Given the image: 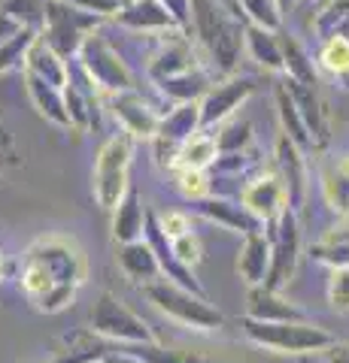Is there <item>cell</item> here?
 <instances>
[{
  "label": "cell",
  "instance_id": "obj_42",
  "mask_svg": "<svg viewBox=\"0 0 349 363\" xmlns=\"http://www.w3.org/2000/svg\"><path fill=\"white\" fill-rule=\"evenodd\" d=\"M70 4L95 18H119V13L125 9L119 0H70Z\"/></svg>",
  "mask_w": 349,
  "mask_h": 363
},
{
  "label": "cell",
  "instance_id": "obj_29",
  "mask_svg": "<svg viewBox=\"0 0 349 363\" xmlns=\"http://www.w3.org/2000/svg\"><path fill=\"white\" fill-rule=\"evenodd\" d=\"M313 33L319 37V43L349 37V0H325L313 18Z\"/></svg>",
  "mask_w": 349,
  "mask_h": 363
},
{
  "label": "cell",
  "instance_id": "obj_46",
  "mask_svg": "<svg viewBox=\"0 0 349 363\" xmlns=\"http://www.w3.org/2000/svg\"><path fill=\"white\" fill-rule=\"evenodd\" d=\"M325 357H328V363H349V345H340V342H337Z\"/></svg>",
  "mask_w": 349,
  "mask_h": 363
},
{
  "label": "cell",
  "instance_id": "obj_26",
  "mask_svg": "<svg viewBox=\"0 0 349 363\" xmlns=\"http://www.w3.org/2000/svg\"><path fill=\"white\" fill-rule=\"evenodd\" d=\"M119 267L131 281H140V285H149V281H155L161 276V264L146 240L122 245L119 248Z\"/></svg>",
  "mask_w": 349,
  "mask_h": 363
},
{
  "label": "cell",
  "instance_id": "obj_22",
  "mask_svg": "<svg viewBox=\"0 0 349 363\" xmlns=\"http://www.w3.org/2000/svg\"><path fill=\"white\" fill-rule=\"evenodd\" d=\"M25 70L33 73V76H40V79H46L49 85L61 88V91L70 88V70H67V61L43 37L33 40V45L28 49V55H25Z\"/></svg>",
  "mask_w": 349,
  "mask_h": 363
},
{
  "label": "cell",
  "instance_id": "obj_17",
  "mask_svg": "<svg viewBox=\"0 0 349 363\" xmlns=\"http://www.w3.org/2000/svg\"><path fill=\"white\" fill-rule=\"evenodd\" d=\"M186 37H188L186 30L167 33L161 49L155 52V58L149 61L152 82H164V79H173V76H183L188 70H195V55H191V45H188Z\"/></svg>",
  "mask_w": 349,
  "mask_h": 363
},
{
  "label": "cell",
  "instance_id": "obj_33",
  "mask_svg": "<svg viewBox=\"0 0 349 363\" xmlns=\"http://www.w3.org/2000/svg\"><path fill=\"white\" fill-rule=\"evenodd\" d=\"M146 363H228L219 357L195 354V351H179V348H164L159 342H146V345H131Z\"/></svg>",
  "mask_w": 349,
  "mask_h": 363
},
{
  "label": "cell",
  "instance_id": "obj_31",
  "mask_svg": "<svg viewBox=\"0 0 349 363\" xmlns=\"http://www.w3.org/2000/svg\"><path fill=\"white\" fill-rule=\"evenodd\" d=\"M316 61H319L322 70L334 79V82H340L343 88H349V37L325 40L319 45Z\"/></svg>",
  "mask_w": 349,
  "mask_h": 363
},
{
  "label": "cell",
  "instance_id": "obj_21",
  "mask_svg": "<svg viewBox=\"0 0 349 363\" xmlns=\"http://www.w3.org/2000/svg\"><path fill=\"white\" fill-rule=\"evenodd\" d=\"M116 21L131 28V30H140V33H173V30H179L176 21L171 18V13L161 6V0H137V4L122 9Z\"/></svg>",
  "mask_w": 349,
  "mask_h": 363
},
{
  "label": "cell",
  "instance_id": "obj_14",
  "mask_svg": "<svg viewBox=\"0 0 349 363\" xmlns=\"http://www.w3.org/2000/svg\"><path fill=\"white\" fill-rule=\"evenodd\" d=\"M270 260H274V245H270V236L264 233V227L246 233L237 255V276L243 279L246 288H264V281L270 276Z\"/></svg>",
  "mask_w": 349,
  "mask_h": 363
},
{
  "label": "cell",
  "instance_id": "obj_4",
  "mask_svg": "<svg viewBox=\"0 0 349 363\" xmlns=\"http://www.w3.org/2000/svg\"><path fill=\"white\" fill-rule=\"evenodd\" d=\"M143 294L161 315L188 327V330L213 333V330H222V324H225V315L216 309V306H210V300L204 294L186 291L167 279H155L149 285H143Z\"/></svg>",
  "mask_w": 349,
  "mask_h": 363
},
{
  "label": "cell",
  "instance_id": "obj_39",
  "mask_svg": "<svg viewBox=\"0 0 349 363\" xmlns=\"http://www.w3.org/2000/svg\"><path fill=\"white\" fill-rule=\"evenodd\" d=\"M64 100H67V112H70V124L73 128H92L95 118H92V109H88V100L76 91L73 85L64 88Z\"/></svg>",
  "mask_w": 349,
  "mask_h": 363
},
{
  "label": "cell",
  "instance_id": "obj_28",
  "mask_svg": "<svg viewBox=\"0 0 349 363\" xmlns=\"http://www.w3.org/2000/svg\"><path fill=\"white\" fill-rule=\"evenodd\" d=\"M279 43H283V61H286V76L295 79L301 85H313L319 88V73H316V64L307 55V49L289 33H279Z\"/></svg>",
  "mask_w": 349,
  "mask_h": 363
},
{
  "label": "cell",
  "instance_id": "obj_44",
  "mask_svg": "<svg viewBox=\"0 0 349 363\" xmlns=\"http://www.w3.org/2000/svg\"><path fill=\"white\" fill-rule=\"evenodd\" d=\"M28 25L21 18H16L13 13H0V43H6V40H13L16 33H21Z\"/></svg>",
  "mask_w": 349,
  "mask_h": 363
},
{
  "label": "cell",
  "instance_id": "obj_38",
  "mask_svg": "<svg viewBox=\"0 0 349 363\" xmlns=\"http://www.w3.org/2000/svg\"><path fill=\"white\" fill-rule=\"evenodd\" d=\"M328 306L337 315H349V267L328 272Z\"/></svg>",
  "mask_w": 349,
  "mask_h": 363
},
{
  "label": "cell",
  "instance_id": "obj_48",
  "mask_svg": "<svg viewBox=\"0 0 349 363\" xmlns=\"http://www.w3.org/2000/svg\"><path fill=\"white\" fill-rule=\"evenodd\" d=\"M276 4H279V9H283V13H289V9H295L298 0H276Z\"/></svg>",
  "mask_w": 349,
  "mask_h": 363
},
{
  "label": "cell",
  "instance_id": "obj_43",
  "mask_svg": "<svg viewBox=\"0 0 349 363\" xmlns=\"http://www.w3.org/2000/svg\"><path fill=\"white\" fill-rule=\"evenodd\" d=\"M161 6L171 13V18L176 21L179 30L191 33V0H161Z\"/></svg>",
  "mask_w": 349,
  "mask_h": 363
},
{
  "label": "cell",
  "instance_id": "obj_8",
  "mask_svg": "<svg viewBox=\"0 0 349 363\" xmlns=\"http://www.w3.org/2000/svg\"><path fill=\"white\" fill-rule=\"evenodd\" d=\"M76 55H80V61H82L85 76L92 79L100 91H107V94H122V91L134 88V79L128 73L125 61L119 58V52L112 49L100 33H95V30L88 33L82 49Z\"/></svg>",
  "mask_w": 349,
  "mask_h": 363
},
{
  "label": "cell",
  "instance_id": "obj_20",
  "mask_svg": "<svg viewBox=\"0 0 349 363\" xmlns=\"http://www.w3.org/2000/svg\"><path fill=\"white\" fill-rule=\"evenodd\" d=\"M246 318H255V321H307V312L286 300L279 291L249 288V294H246Z\"/></svg>",
  "mask_w": 349,
  "mask_h": 363
},
{
  "label": "cell",
  "instance_id": "obj_50",
  "mask_svg": "<svg viewBox=\"0 0 349 363\" xmlns=\"http://www.w3.org/2000/svg\"><path fill=\"white\" fill-rule=\"evenodd\" d=\"M33 363H55V360H33Z\"/></svg>",
  "mask_w": 349,
  "mask_h": 363
},
{
  "label": "cell",
  "instance_id": "obj_36",
  "mask_svg": "<svg viewBox=\"0 0 349 363\" xmlns=\"http://www.w3.org/2000/svg\"><path fill=\"white\" fill-rule=\"evenodd\" d=\"M33 40H37V33H33L31 28H25L21 33H16L13 40L0 43V73H6V70H13V67L25 64V55L33 45Z\"/></svg>",
  "mask_w": 349,
  "mask_h": 363
},
{
  "label": "cell",
  "instance_id": "obj_23",
  "mask_svg": "<svg viewBox=\"0 0 349 363\" xmlns=\"http://www.w3.org/2000/svg\"><path fill=\"white\" fill-rule=\"evenodd\" d=\"M25 82H28V97L33 100V106L46 121L58 124V128H73L70 124V112H67V100H64V91L49 85L46 79L33 76L25 70Z\"/></svg>",
  "mask_w": 349,
  "mask_h": 363
},
{
  "label": "cell",
  "instance_id": "obj_24",
  "mask_svg": "<svg viewBox=\"0 0 349 363\" xmlns=\"http://www.w3.org/2000/svg\"><path fill=\"white\" fill-rule=\"evenodd\" d=\"M274 104H276V118H279V133H286L291 143L301 145L304 152L313 149V136H310V128L307 121H304L301 109L295 104V97H291V91L286 88V82H279L274 88Z\"/></svg>",
  "mask_w": 349,
  "mask_h": 363
},
{
  "label": "cell",
  "instance_id": "obj_9",
  "mask_svg": "<svg viewBox=\"0 0 349 363\" xmlns=\"http://www.w3.org/2000/svg\"><path fill=\"white\" fill-rule=\"evenodd\" d=\"M49 25H46V33H43V40H46L55 52L67 58V55L80 52L85 37L97 28L95 16L82 13V9H76L70 0H61V4H49Z\"/></svg>",
  "mask_w": 349,
  "mask_h": 363
},
{
  "label": "cell",
  "instance_id": "obj_3",
  "mask_svg": "<svg viewBox=\"0 0 349 363\" xmlns=\"http://www.w3.org/2000/svg\"><path fill=\"white\" fill-rule=\"evenodd\" d=\"M243 336L252 345L274 351V354L307 357V354H328L337 345L334 333L313 321H255L243 315Z\"/></svg>",
  "mask_w": 349,
  "mask_h": 363
},
{
  "label": "cell",
  "instance_id": "obj_7",
  "mask_svg": "<svg viewBox=\"0 0 349 363\" xmlns=\"http://www.w3.org/2000/svg\"><path fill=\"white\" fill-rule=\"evenodd\" d=\"M264 233L270 236L274 245V260H270V276L264 281L267 291H283L291 279H295L298 260H301V227H298V212L286 209L276 221L264 224Z\"/></svg>",
  "mask_w": 349,
  "mask_h": 363
},
{
  "label": "cell",
  "instance_id": "obj_34",
  "mask_svg": "<svg viewBox=\"0 0 349 363\" xmlns=\"http://www.w3.org/2000/svg\"><path fill=\"white\" fill-rule=\"evenodd\" d=\"M243 16L249 25L267 28V30H279L283 28V9H279L276 0H237Z\"/></svg>",
  "mask_w": 349,
  "mask_h": 363
},
{
  "label": "cell",
  "instance_id": "obj_10",
  "mask_svg": "<svg viewBox=\"0 0 349 363\" xmlns=\"http://www.w3.org/2000/svg\"><path fill=\"white\" fill-rule=\"evenodd\" d=\"M255 91V82L246 76H231L219 82L216 88H210L204 97H200V121H204V130L207 128H219V124L228 121L234 112H237L249 94Z\"/></svg>",
  "mask_w": 349,
  "mask_h": 363
},
{
  "label": "cell",
  "instance_id": "obj_47",
  "mask_svg": "<svg viewBox=\"0 0 349 363\" xmlns=\"http://www.w3.org/2000/svg\"><path fill=\"white\" fill-rule=\"evenodd\" d=\"M6 272H9V264H6V255L0 252V281L6 279Z\"/></svg>",
  "mask_w": 349,
  "mask_h": 363
},
{
  "label": "cell",
  "instance_id": "obj_35",
  "mask_svg": "<svg viewBox=\"0 0 349 363\" xmlns=\"http://www.w3.org/2000/svg\"><path fill=\"white\" fill-rule=\"evenodd\" d=\"M216 140H219V152L222 155L246 152L252 145V124L249 121H231L216 133Z\"/></svg>",
  "mask_w": 349,
  "mask_h": 363
},
{
  "label": "cell",
  "instance_id": "obj_5",
  "mask_svg": "<svg viewBox=\"0 0 349 363\" xmlns=\"http://www.w3.org/2000/svg\"><path fill=\"white\" fill-rule=\"evenodd\" d=\"M134 143L137 140H134L128 130H119L97 149L95 173H92V194H95V203L104 212L116 209L119 200L125 197V191L131 188L128 173H131Z\"/></svg>",
  "mask_w": 349,
  "mask_h": 363
},
{
  "label": "cell",
  "instance_id": "obj_11",
  "mask_svg": "<svg viewBox=\"0 0 349 363\" xmlns=\"http://www.w3.org/2000/svg\"><path fill=\"white\" fill-rule=\"evenodd\" d=\"M240 203L255 215L258 221H262V227L267 221H276L286 209H291L289 206V191H286V185H283V179H279L276 169H267V173L255 176L249 185L243 188Z\"/></svg>",
  "mask_w": 349,
  "mask_h": 363
},
{
  "label": "cell",
  "instance_id": "obj_6",
  "mask_svg": "<svg viewBox=\"0 0 349 363\" xmlns=\"http://www.w3.org/2000/svg\"><path fill=\"white\" fill-rule=\"evenodd\" d=\"M88 330L100 339H109V342H122V345H146V342H159L152 333V327L143 321V318L128 309L116 294L104 291L95 300L92 312H88Z\"/></svg>",
  "mask_w": 349,
  "mask_h": 363
},
{
  "label": "cell",
  "instance_id": "obj_13",
  "mask_svg": "<svg viewBox=\"0 0 349 363\" xmlns=\"http://www.w3.org/2000/svg\"><path fill=\"white\" fill-rule=\"evenodd\" d=\"M109 109L119 118L122 130H128L134 140H155L161 128V116L155 112L137 91H122V94H109Z\"/></svg>",
  "mask_w": 349,
  "mask_h": 363
},
{
  "label": "cell",
  "instance_id": "obj_18",
  "mask_svg": "<svg viewBox=\"0 0 349 363\" xmlns=\"http://www.w3.org/2000/svg\"><path fill=\"white\" fill-rule=\"evenodd\" d=\"M195 212L200 215V218H207L213 224H219L225 227V230H231V233H252V230H262V221L255 218V215L243 206V203H231V200H225V197H204V200H198L195 203Z\"/></svg>",
  "mask_w": 349,
  "mask_h": 363
},
{
  "label": "cell",
  "instance_id": "obj_12",
  "mask_svg": "<svg viewBox=\"0 0 349 363\" xmlns=\"http://www.w3.org/2000/svg\"><path fill=\"white\" fill-rule=\"evenodd\" d=\"M274 169L283 179V185L289 191V206L291 209H301L304 200H307V157H304V149L295 145L286 133L276 136V149H274Z\"/></svg>",
  "mask_w": 349,
  "mask_h": 363
},
{
  "label": "cell",
  "instance_id": "obj_51",
  "mask_svg": "<svg viewBox=\"0 0 349 363\" xmlns=\"http://www.w3.org/2000/svg\"><path fill=\"white\" fill-rule=\"evenodd\" d=\"M95 363H97V360H95Z\"/></svg>",
  "mask_w": 349,
  "mask_h": 363
},
{
  "label": "cell",
  "instance_id": "obj_2",
  "mask_svg": "<svg viewBox=\"0 0 349 363\" xmlns=\"http://www.w3.org/2000/svg\"><path fill=\"white\" fill-rule=\"evenodd\" d=\"M246 25L219 0H191V37L210 55L219 73H234L246 49Z\"/></svg>",
  "mask_w": 349,
  "mask_h": 363
},
{
  "label": "cell",
  "instance_id": "obj_30",
  "mask_svg": "<svg viewBox=\"0 0 349 363\" xmlns=\"http://www.w3.org/2000/svg\"><path fill=\"white\" fill-rule=\"evenodd\" d=\"M219 140H216V133H207V130H200L195 133L191 140L179 149V161H176V169L179 167H188V169H207L219 161Z\"/></svg>",
  "mask_w": 349,
  "mask_h": 363
},
{
  "label": "cell",
  "instance_id": "obj_32",
  "mask_svg": "<svg viewBox=\"0 0 349 363\" xmlns=\"http://www.w3.org/2000/svg\"><path fill=\"white\" fill-rule=\"evenodd\" d=\"M161 94L167 100H173V104H191V100H200L210 91L207 85V76L198 70H188L183 76H173V79H164V82H159Z\"/></svg>",
  "mask_w": 349,
  "mask_h": 363
},
{
  "label": "cell",
  "instance_id": "obj_40",
  "mask_svg": "<svg viewBox=\"0 0 349 363\" xmlns=\"http://www.w3.org/2000/svg\"><path fill=\"white\" fill-rule=\"evenodd\" d=\"M173 245V255L183 260L186 267H195L200 264V255H204V248H200V240L195 233H186V236H179V240H171Z\"/></svg>",
  "mask_w": 349,
  "mask_h": 363
},
{
  "label": "cell",
  "instance_id": "obj_19",
  "mask_svg": "<svg viewBox=\"0 0 349 363\" xmlns=\"http://www.w3.org/2000/svg\"><path fill=\"white\" fill-rule=\"evenodd\" d=\"M146 221H149V209L143 206L140 191L131 185L125 197L119 200V206L112 209V240L119 245L146 240Z\"/></svg>",
  "mask_w": 349,
  "mask_h": 363
},
{
  "label": "cell",
  "instance_id": "obj_27",
  "mask_svg": "<svg viewBox=\"0 0 349 363\" xmlns=\"http://www.w3.org/2000/svg\"><path fill=\"white\" fill-rule=\"evenodd\" d=\"M310 257L328 269L349 267V218L331 227V230H325L322 240L310 245Z\"/></svg>",
  "mask_w": 349,
  "mask_h": 363
},
{
  "label": "cell",
  "instance_id": "obj_16",
  "mask_svg": "<svg viewBox=\"0 0 349 363\" xmlns=\"http://www.w3.org/2000/svg\"><path fill=\"white\" fill-rule=\"evenodd\" d=\"M319 188L322 200L337 221L349 218V155L343 157H328L319 164Z\"/></svg>",
  "mask_w": 349,
  "mask_h": 363
},
{
  "label": "cell",
  "instance_id": "obj_45",
  "mask_svg": "<svg viewBox=\"0 0 349 363\" xmlns=\"http://www.w3.org/2000/svg\"><path fill=\"white\" fill-rule=\"evenodd\" d=\"M97 363H146L137 351H134L131 345L125 348V351H104V354H100V360Z\"/></svg>",
  "mask_w": 349,
  "mask_h": 363
},
{
  "label": "cell",
  "instance_id": "obj_49",
  "mask_svg": "<svg viewBox=\"0 0 349 363\" xmlns=\"http://www.w3.org/2000/svg\"><path fill=\"white\" fill-rule=\"evenodd\" d=\"M119 4H122V6H131V4H137V0H119Z\"/></svg>",
  "mask_w": 349,
  "mask_h": 363
},
{
  "label": "cell",
  "instance_id": "obj_37",
  "mask_svg": "<svg viewBox=\"0 0 349 363\" xmlns=\"http://www.w3.org/2000/svg\"><path fill=\"white\" fill-rule=\"evenodd\" d=\"M176 191L183 194L186 200L198 203L210 197V179H207V169H188V167H179L176 169Z\"/></svg>",
  "mask_w": 349,
  "mask_h": 363
},
{
  "label": "cell",
  "instance_id": "obj_41",
  "mask_svg": "<svg viewBox=\"0 0 349 363\" xmlns=\"http://www.w3.org/2000/svg\"><path fill=\"white\" fill-rule=\"evenodd\" d=\"M159 224H161V230L171 236V240H179V236L191 233V218H188V212H179V209L161 212V215H159Z\"/></svg>",
  "mask_w": 349,
  "mask_h": 363
},
{
  "label": "cell",
  "instance_id": "obj_15",
  "mask_svg": "<svg viewBox=\"0 0 349 363\" xmlns=\"http://www.w3.org/2000/svg\"><path fill=\"white\" fill-rule=\"evenodd\" d=\"M283 82L291 91V97H295L304 121H307L310 136H313V149H325L328 140H331V124H328V106H325V100L319 97V88L301 85V82H295V79H289V76L283 79Z\"/></svg>",
  "mask_w": 349,
  "mask_h": 363
},
{
  "label": "cell",
  "instance_id": "obj_1",
  "mask_svg": "<svg viewBox=\"0 0 349 363\" xmlns=\"http://www.w3.org/2000/svg\"><path fill=\"white\" fill-rule=\"evenodd\" d=\"M88 279L85 255L70 236H43L21 257V291L37 312L58 315L73 306Z\"/></svg>",
  "mask_w": 349,
  "mask_h": 363
},
{
  "label": "cell",
  "instance_id": "obj_25",
  "mask_svg": "<svg viewBox=\"0 0 349 363\" xmlns=\"http://www.w3.org/2000/svg\"><path fill=\"white\" fill-rule=\"evenodd\" d=\"M246 52L249 58L264 67L270 73H286L283 61V43H279V30H267L258 25H246Z\"/></svg>",
  "mask_w": 349,
  "mask_h": 363
}]
</instances>
